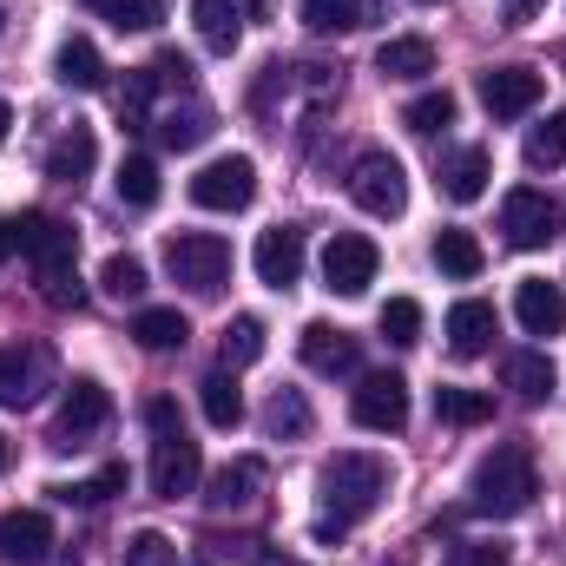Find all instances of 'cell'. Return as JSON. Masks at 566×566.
Masks as SVG:
<instances>
[{"mask_svg": "<svg viewBox=\"0 0 566 566\" xmlns=\"http://www.w3.org/2000/svg\"><path fill=\"white\" fill-rule=\"evenodd\" d=\"M382 494H389V461H382V454H369V448H343V454H329L323 474H316V501H323L316 534L329 541V534L356 527L363 514L382 507Z\"/></svg>", "mask_w": 566, "mask_h": 566, "instance_id": "cell-1", "label": "cell"}, {"mask_svg": "<svg viewBox=\"0 0 566 566\" xmlns=\"http://www.w3.org/2000/svg\"><path fill=\"white\" fill-rule=\"evenodd\" d=\"M7 238H13V251L33 258L46 303H60V310L73 303V310H80V271H73L80 231H73V224H60V218H46V211H20V218H7Z\"/></svg>", "mask_w": 566, "mask_h": 566, "instance_id": "cell-2", "label": "cell"}, {"mask_svg": "<svg viewBox=\"0 0 566 566\" xmlns=\"http://www.w3.org/2000/svg\"><path fill=\"white\" fill-rule=\"evenodd\" d=\"M534 494H541V474H534V454H527L521 441H501L494 454H481V468H474V481H468V507L488 514V521L527 514Z\"/></svg>", "mask_w": 566, "mask_h": 566, "instance_id": "cell-3", "label": "cell"}, {"mask_svg": "<svg viewBox=\"0 0 566 566\" xmlns=\"http://www.w3.org/2000/svg\"><path fill=\"white\" fill-rule=\"evenodd\" d=\"M145 428H151V494H158V501L191 494L198 474H205V454H198V441L178 422V402H171V396H151V402H145Z\"/></svg>", "mask_w": 566, "mask_h": 566, "instance_id": "cell-4", "label": "cell"}, {"mask_svg": "<svg viewBox=\"0 0 566 566\" xmlns=\"http://www.w3.org/2000/svg\"><path fill=\"white\" fill-rule=\"evenodd\" d=\"M165 271L191 296H218L231 283V244L218 231H178V238H165Z\"/></svg>", "mask_w": 566, "mask_h": 566, "instance_id": "cell-5", "label": "cell"}, {"mask_svg": "<svg viewBox=\"0 0 566 566\" xmlns=\"http://www.w3.org/2000/svg\"><path fill=\"white\" fill-rule=\"evenodd\" d=\"M349 198H356L369 218H402V211H409V171H402V158L363 151L356 171H349Z\"/></svg>", "mask_w": 566, "mask_h": 566, "instance_id": "cell-6", "label": "cell"}, {"mask_svg": "<svg viewBox=\"0 0 566 566\" xmlns=\"http://www.w3.org/2000/svg\"><path fill=\"white\" fill-rule=\"evenodd\" d=\"M349 416H356V428H369V434H402L409 428V382L396 369L363 376L356 396H349Z\"/></svg>", "mask_w": 566, "mask_h": 566, "instance_id": "cell-7", "label": "cell"}, {"mask_svg": "<svg viewBox=\"0 0 566 566\" xmlns=\"http://www.w3.org/2000/svg\"><path fill=\"white\" fill-rule=\"evenodd\" d=\"M251 198H258V165L244 151H224L191 178V205H205V211H244Z\"/></svg>", "mask_w": 566, "mask_h": 566, "instance_id": "cell-8", "label": "cell"}, {"mask_svg": "<svg viewBox=\"0 0 566 566\" xmlns=\"http://www.w3.org/2000/svg\"><path fill=\"white\" fill-rule=\"evenodd\" d=\"M501 231H507L514 251H547V244L560 238V205H554L547 191L521 185V191H507V205H501Z\"/></svg>", "mask_w": 566, "mask_h": 566, "instance_id": "cell-9", "label": "cell"}, {"mask_svg": "<svg viewBox=\"0 0 566 566\" xmlns=\"http://www.w3.org/2000/svg\"><path fill=\"white\" fill-rule=\"evenodd\" d=\"M382 271V251H376V238H363V231H336L329 238V251H323V283L336 290V296H363L369 283Z\"/></svg>", "mask_w": 566, "mask_h": 566, "instance_id": "cell-10", "label": "cell"}, {"mask_svg": "<svg viewBox=\"0 0 566 566\" xmlns=\"http://www.w3.org/2000/svg\"><path fill=\"white\" fill-rule=\"evenodd\" d=\"M541 93H547V80H541L534 66H494V73H481V106H488V119H527V113L541 106Z\"/></svg>", "mask_w": 566, "mask_h": 566, "instance_id": "cell-11", "label": "cell"}, {"mask_svg": "<svg viewBox=\"0 0 566 566\" xmlns=\"http://www.w3.org/2000/svg\"><path fill=\"white\" fill-rule=\"evenodd\" d=\"M53 382L46 349H0V409H33Z\"/></svg>", "mask_w": 566, "mask_h": 566, "instance_id": "cell-12", "label": "cell"}, {"mask_svg": "<svg viewBox=\"0 0 566 566\" xmlns=\"http://www.w3.org/2000/svg\"><path fill=\"white\" fill-rule=\"evenodd\" d=\"M46 554H53V521L40 507L0 514V560L7 566H46Z\"/></svg>", "mask_w": 566, "mask_h": 566, "instance_id": "cell-13", "label": "cell"}, {"mask_svg": "<svg viewBox=\"0 0 566 566\" xmlns=\"http://www.w3.org/2000/svg\"><path fill=\"white\" fill-rule=\"evenodd\" d=\"M296 349H303V363H310L316 376H349V369L363 363L356 336H349V329H336V323H303Z\"/></svg>", "mask_w": 566, "mask_h": 566, "instance_id": "cell-14", "label": "cell"}, {"mask_svg": "<svg viewBox=\"0 0 566 566\" xmlns=\"http://www.w3.org/2000/svg\"><path fill=\"white\" fill-rule=\"evenodd\" d=\"M258 488H264V461L238 454V461H224V468L205 481V507H211V514H238V507L258 501Z\"/></svg>", "mask_w": 566, "mask_h": 566, "instance_id": "cell-15", "label": "cell"}, {"mask_svg": "<svg viewBox=\"0 0 566 566\" xmlns=\"http://www.w3.org/2000/svg\"><path fill=\"white\" fill-rule=\"evenodd\" d=\"M514 316H521L527 336H560L566 329V290L547 277H527L514 290Z\"/></svg>", "mask_w": 566, "mask_h": 566, "instance_id": "cell-16", "label": "cell"}, {"mask_svg": "<svg viewBox=\"0 0 566 566\" xmlns=\"http://www.w3.org/2000/svg\"><path fill=\"white\" fill-rule=\"evenodd\" d=\"M106 422H113V396L80 376V382L66 389V402H60V441H86V434H99Z\"/></svg>", "mask_w": 566, "mask_h": 566, "instance_id": "cell-17", "label": "cell"}, {"mask_svg": "<svg viewBox=\"0 0 566 566\" xmlns=\"http://www.w3.org/2000/svg\"><path fill=\"white\" fill-rule=\"evenodd\" d=\"M251 264H258V277L271 283V290H290V283L303 277V231H290V224L264 231L258 251H251Z\"/></svg>", "mask_w": 566, "mask_h": 566, "instance_id": "cell-18", "label": "cell"}, {"mask_svg": "<svg viewBox=\"0 0 566 566\" xmlns=\"http://www.w3.org/2000/svg\"><path fill=\"white\" fill-rule=\"evenodd\" d=\"M494 329H501V316H494V303H481V296H468V303L448 310V349H454V356H488V349H494Z\"/></svg>", "mask_w": 566, "mask_h": 566, "instance_id": "cell-19", "label": "cell"}, {"mask_svg": "<svg viewBox=\"0 0 566 566\" xmlns=\"http://www.w3.org/2000/svg\"><path fill=\"white\" fill-rule=\"evenodd\" d=\"M488 178H494V151H488V145H461V151L441 165V191H448L454 205H474V198L488 191Z\"/></svg>", "mask_w": 566, "mask_h": 566, "instance_id": "cell-20", "label": "cell"}, {"mask_svg": "<svg viewBox=\"0 0 566 566\" xmlns=\"http://www.w3.org/2000/svg\"><path fill=\"white\" fill-rule=\"evenodd\" d=\"M93 158H99V139H93V126H66L60 139H53V151H46V178H60V185H80L86 171H93Z\"/></svg>", "mask_w": 566, "mask_h": 566, "instance_id": "cell-21", "label": "cell"}, {"mask_svg": "<svg viewBox=\"0 0 566 566\" xmlns=\"http://www.w3.org/2000/svg\"><path fill=\"white\" fill-rule=\"evenodd\" d=\"M53 73H60V86H73V93H99V86H106V60H99V46H93L86 33H73V40L53 53Z\"/></svg>", "mask_w": 566, "mask_h": 566, "instance_id": "cell-22", "label": "cell"}, {"mask_svg": "<svg viewBox=\"0 0 566 566\" xmlns=\"http://www.w3.org/2000/svg\"><path fill=\"white\" fill-rule=\"evenodd\" d=\"M376 73L382 80H428L434 73V46H428L422 33H396V40L376 46Z\"/></svg>", "mask_w": 566, "mask_h": 566, "instance_id": "cell-23", "label": "cell"}, {"mask_svg": "<svg viewBox=\"0 0 566 566\" xmlns=\"http://www.w3.org/2000/svg\"><path fill=\"white\" fill-rule=\"evenodd\" d=\"M501 382H507V389H514L521 402H547L560 376H554V363H547L541 349H514V356L501 363Z\"/></svg>", "mask_w": 566, "mask_h": 566, "instance_id": "cell-24", "label": "cell"}, {"mask_svg": "<svg viewBox=\"0 0 566 566\" xmlns=\"http://www.w3.org/2000/svg\"><path fill=\"white\" fill-rule=\"evenodd\" d=\"M191 20H198V40H205L211 53H238V40H244L238 0H191Z\"/></svg>", "mask_w": 566, "mask_h": 566, "instance_id": "cell-25", "label": "cell"}, {"mask_svg": "<svg viewBox=\"0 0 566 566\" xmlns=\"http://www.w3.org/2000/svg\"><path fill=\"white\" fill-rule=\"evenodd\" d=\"M151 133H158V145H171V151H191V145H205V139H211V106H205V99L165 106Z\"/></svg>", "mask_w": 566, "mask_h": 566, "instance_id": "cell-26", "label": "cell"}, {"mask_svg": "<svg viewBox=\"0 0 566 566\" xmlns=\"http://www.w3.org/2000/svg\"><path fill=\"white\" fill-rule=\"evenodd\" d=\"M428 258H434V271H441V277H481V264H488V258H481V244H474V231H454V224H448V231H434Z\"/></svg>", "mask_w": 566, "mask_h": 566, "instance_id": "cell-27", "label": "cell"}, {"mask_svg": "<svg viewBox=\"0 0 566 566\" xmlns=\"http://www.w3.org/2000/svg\"><path fill=\"white\" fill-rule=\"evenodd\" d=\"M198 402H205V422L211 428L244 422V396H238V376H231V369H211V376L198 382Z\"/></svg>", "mask_w": 566, "mask_h": 566, "instance_id": "cell-28", "label": "cell"}, {"mask_svg": "<svg viewBox=\"0 0 566 566\" xmlns=\"http://www.w3.org/2000/svg\"><path fill=\"white\" fill-rule=\"evenodd\" d=\"M133 336H139V349L165 356V349H185L191 323H185V310H139V316H133Z\"/></svg>", "mask_w": 566, "mask_h": 566, "instance_id": "cell-29", "label": "cell"}, {"mask_svg": "<svg viewBox=\"0 0 566 566\" xmlns=\"http://www.w3.org/2000/svg\"><path fill=\"white\" fill-rule=\"evenodd\" d=\"M434 416L441 422H454V428H481V422H494V396H481V389H434Z\"/></svg>", "mask_w": 566, "mask_h": 566, "instance_id": "cell-30", "label": "cell"}, {"mask_svg": "<svg viewBox=\"0 0 566 566\" xmlns=\"http://www.w3.org/2000/svg\"><path fill=\"white\" fill-rule=\"evenodd\" d=\"M264 316H231V329H224V369L238 376V369H251L258 356H264Z\"/></svg>", "mask_w": 566, "mask_h": 566, "instance_id": "cell-31", "label": "cell"}, {"mask_svg": "<svg viewBox=\"0 0 566 566\" xmlns=\"http://www.w3.org/2000/svg\"><path fill=\"white\" fill-rule=\"evenodd\" d=\"M119 205H133V211H145V205H158V158H145V151H133L126 165H119Z\"/></svg>", "mask_w": 566, "mask_h": 566, "instance_id": "cell-32", "label": "cell"}, {"mask_svg": "<svg viewBox=\"0 0 566 566\" xmlns=\"http://www.w3.org/2000/svg\"><path fill=\"white\" fill-rule=\"evenodd\" d=\"M264 428H271L277 441H303V434H310V402H303V389H277L271 409H264Z\"/></svg>", "mask_w": 566, "mask_h": 566, "instance_id": "cell-33", "label": "cell"}, {"mask_svg": "<svg viewBox=\"0 0 566 566\" xmlns=\"http://www.w3.org/2000/svg\"><path fill=\"white\" fill-rule=\"evenodd\" d=\"M93 13H106L119 33H151L165 20V0H86Z\"/></svg>", "mask_w": 566, "mask_h": 566, "instance_id": "cell-34", "label": "cell"}, {"mask_svg": "<svg viewBox=\"0 0 566 566\" xmlns=\"http://www.w3.org/2000/svg\"><path fill=\"white\" fill-rule=\"evenodd\" d=\"M303 27L310 33H349V27H363V0H303Z\"/></svg>", "mask_w": 566, "mask_h": 566, "instance_id": "cell-35", "label": "cell"}, {"mask_svg": "<svg viewBox=\"0 0 566 566\" xmlns=\"http://www.w3.org/2000/svg\"><path fill=\"white\" fill-rule=\"evenodd\" d=\"M560 158H566V113H547V119L527 133V165H534V171H554Z\"/></svg>", "mask_w": 566, "mask_h": 566, "instance_id": "cell-36", "label": "cell"}, {"mask_svg": "<svg viewBox=\"0 0 566 566\" xmlns=\"http://www.w3.org/2000/svg\"><path fill=\"white\" fill-rule=\"evenodd\" d=\"M402 126H409V133H448V126H454V93H416V99H409V113H402Z\"/></svg>", "mask_w": 566, "mask_h": 566, "instance_id": "cell-37", "label": "cell"}, {"mask_svg": "<svg viewBox=\"0 0 566 566\" xmlns=\"http://www.w3.org/2000/svg\"><path fill=\"white\" fill-rule=\"evenodd\" d=\"M382 336H389L396 349L422 343V303H416V296H389V303H382Z\"/></svg>", "mask_w": 566, "mask_h": 566, "instance_id": "cell-38", "label": "cell"}, {"mask_svg": "<svg viewBox=\"0 0 566 566\" xmlns=\"http://www.w3.org/2000/svg\"><path fill=\"white\" fill-rule=\"evenodd\" d=\"M99 283H106V296L139 303V296H145V264H139V258H126V251H113V258H106V271H99Z\"/></svg>", "mask_w": 566, "mask_h": 566, "instance_id": "cell-39", "label": "cell"}, {"mask_svg": "<svg viewBox=\"0 0 566 566\" xmlns=\"http://www.w3.org/2000/svg\"><path fill=\"white\" fill-rule=\"evenodd\" d=\"M126 488V468L113 461V468H99L93 481H73V488H60V501H80V507H99V501H113Z\"/></svg>", "mask_w": 566, "mask_h": 566, "instance_id": "cell-40", "label": "cell"}, {"mask_svg": "<svg viewBox=\"0 0 566 566\" xmlns=\"http://www.w3.org/2000/svg\"><path fill=\"white\" fill-rule=\"evenodd\" d=\"M119 566H178V547H171L158 527H145V534L126 541V560H119Z\"/></svg>", "mask_w": 566, "mask_h": 566, "instance_id": "cell-41", "label": "cell"}, {"mask_svg": "<svg viewBox=\"0 0 566 566\" xmlns=\"http://www.w3.org/2000/svg\"><path fill=\"white\" fill-rule=\"evenodd\" d=\"M448 566H514V554H507L501 541H461V547L448 554Z\"/></svg>", "mask_w": 566, "mask_h": 566, "instance_id": "cell-42", "label": "cell"}, {"mask_svg": "<svg viewBox=\"0 0 566 566\" xmlns=\"http://www.w3.org/2000/svg\"><path fill=\"white\" fill-rule=\"evenodd\" d=\"M541 7H547V0H507V13H514V20H534Z\"/></svg>", "mask_w": 566, "mask_h": 566, "instance_id": "cell-43", "label": "cell"}, {"mask_svg": "<svg viewBox=\"0 0 566 566\" xmlns=\"http://www.w3.org/2000/svg\"><path fill=\"white\" fill-rule=\"evenodd\" d=\"M7 126H13V106H7V99H0V139H7Z\"/></svg>", "mask_w": 566, "mask_h": 566, "instance_id": "cell-44", "label": "cell"}, {"mask_svg": "<svg viewBox=\"0 0 566 566\" xmlns=\"http://www.w3.org/2000/svg\"><path fill=\"white\" fill-rule=\"evenodd\" d=\"M0 468H7V434H0Z\"/></svg>", "mask_w": 566, "mask_h": 566, "instance_id": "cell-45", "label": "cell"}, {"mask_svg": "<svg viewBox=\"0 0 566 566\" xmlns=\"http://www.w3.org/2000/svg\"><path fill=\"white\" fill-rule=\"evenodd\" d=\"M422 7H434V0H422Z\"/></svg>", "mask_w": 566, "mask_h": 566, "instance_id": "cell-46", "label": "cell"}]
</instances>
